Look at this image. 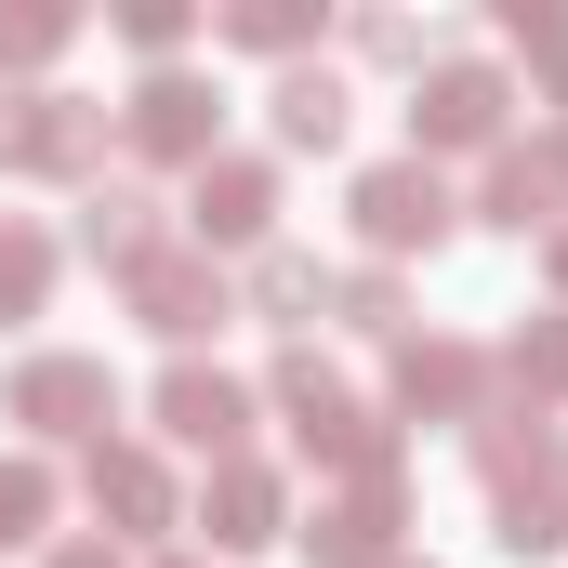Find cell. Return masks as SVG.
Returning <instances> with one entry per match:
<instances>
[{
  "label": "cell",
  "instance_id": "7c38bea8",
  "mask_svg": "<svg viewBox=\"0 0 568 568\" xmlns=\"http://www.w3.org/2000/svg\"><path fill=\"white\" fill-rule=\"evenodd\" d=\"M503 106H516V93H503L489 67H436L424 106H410V133H424V145H489V133H503Z\"/></svg>",
  "mask_w": 568,
  "mask_h": 568
},
{
  "label": "cell",
  "instance_id": "2e32d148",
  "mask_svg": "<svg viewBox=\"0 0 568 568\" xmlns=\"http://www.w3.org/2000/svg\"><path fill=\"white\" fill-rule=\"evenodd\" d=\"M93 503H106L120 529H172V476H159L145 449H93Z\"/></svg>",
  "mask_w": 568,
  "mask_h": 568
},
{
  "label": "cell",
  "instance_id": "277c9868",
  "mask_svg": "<svg viewBox=\"0 0 568 568\" xmlns=\"http://www.w3.org/2000/svg\"><path fill=\"white\" fill-rule=\"evenodd\" d=\"M357 239H371V252H436V239H449V185H436L424 159L357 172Z\"/></svg>",
  "mask_w": 568,
  "mask_h": 568
},
{
  "label": "cell",
  "instance_id": "f1b7e54d",
  "mask_svg": "<svg viewBox=\"0 0 568 568\" xmlns=\"http://www.w3.org/2000/svg\"><path fill=\"white\" fill-rule=\"evenodd\" d=\"M556 291H568V239H556Z\"/></svg>",
  "mask_w": 568,
  "mask_h": 568
},
{
  "label": "cell",
  "instance_id": "8fae6325",
  "mask_svg": "<svg viewBox=\"0 0 568 568\" xmlns=\"http://www.w3.org/2000/svg\"><path fill=\"white\" fill-rule=\"evenodd\" d=\"M80 252L133 278V265H159V252H172V225H159V199H145V185H93V199H80Z\"/></svg>",
  "mask_w": 568,
  "mask_h": 568
},
{
  "label": "cell",
  "instance_id": "ffe728a7",
  "mask_svg": "<svg viewBox=\"0 0 568 568\" xmlns=\"http://www.w3.org/2000/svg\"><path fill=\"white\" fill-rule=\"evenodd\" d=\"M503 384H516V397H568V317H542V331L503 344Z\"/></svg>",
  "mask_w": 568,
  "mask_h": 568
},
{
  "label": "cell",
  "instance_id": "6da1fadb",
  "mask_svg": "<svg viewBox=\"0 0 568 568\" xmlns=\"http://www.w3.org/2000/svg\"><path fill=\"white\" fill-rule=\"evenodd\" d=\"M476 476H489V516H503V542L516 556H556L568 542V436L556 424H476Z\"/></svg>",
  "mask_w": 568,
  "mask_h": 568
},
{
  "label": "cell",
  "instance_id": "cb8c5ba5",
  "mask_svg": "<svg viewBox=\"0 0 568 568\" xmlns=\"http://www.w3.org/2000/svg\"><path fill=\"white\" fill-rule=\"evenodd\" d=\"M331 304H344V331H384L397 344V278H331Z\"/></svg>",
  "mask_w": 568,
  "mask_h": 568
},
{
  "label": "cell",
  "instance_id": "484cf974",
  "mask_svg": "<svg viewBox=\"0 0 568 568\" xmlns=\"http://www.w3.org/2000/svg\"><path fill=\"white\" fill-rule=\"evenodd\" d=\"M503 40H529V53H568V13H542V0H503Z\"/></svg>",
  "mask_w": 568,
  "mask_h": 568
},
{
  "label": "cell",
  "instance_id": "d4e9b609",
  "mask_svg": "<svg viewBox=\"0 0 568 568\" xmlns=\"http://www.w3.org/2000/svg\"><path fill=\"white\" fill-rule=\"evenodd\" d=\"M357 53H384V67H424V53H436V27H410V13H371V27H357Z\"/></svg>",
  "mask_w": 568,
  "mask_h": 568
},
{
  "label": "cell",
  "instance_id": "9c48e42d",
  "mask_svg": "<svg viewBox=\"0 0 568 568\" xmlns=\"http://www.w3.org/2000/svg\"><path fill=\"white\" fill-rule=\"evenodd\" d=\"M159 424L185 436V449H212V463H239V436H252V397H239L225 371H199V357H185V371L159 384Z\"/></svg>",
  "mask_w": 568,
  "mask_h": 568
},
{
  "label": "cell",
  "instance_id": "ac0fdd59",
  "mask_svg": "<svg viewBox=\"0 0 568 568\" xmlns=\"http://www.w3.org/2000/svg\"><path fill=\"white\" fill-rule=\"evenodd\" d=\"M317 304H331V278H317L304 252H265V265H252V317H278V331H304Z\"/></svg>",
  "mask_w": 568,
  "mask_h": 568
},
{
  "label": "cell",
  "instance_id": "83f0119b",
  "mask_svg": "<svg viewBox=\"0 0 568 568\" xmlns=\"http://www.w3.org/2000/svg\"><path fill=\"white\" fill-rule=\"evenodd\" d=\"M53 568H120V556H106V542H67V556H53Z\"/></svg>",
  "mask_w": 568,
  "mask_h": 568
},
{
  "label": "cell",
  "instance_id": "30bf717a",
  "mask_svg": "<svg viewBox=\"0 0 568 568\" xmlns=\"http://www.w3.org/2000/svg\"><path fill=\"white\" fill-rule=\"evenodd\" d=\"M133 317H145V331H172V344H199V331L225 317V278H212L199 252H159V265H133Z\"/></svg>",
  "mask_w": 568,
  "mask_h": 568
},
{
  "label": "cell",
  "instance_id": "8992f818",
  "mask_svg": "<svg viewBox=\"0 0 568 568\" xmlns=\"http://www.w3.org/2000/svg\"><path fill=\"white\" fill-rule=\"evenodd\" d=\"M556 212H568V120L542 145H503V159H489V225L529 239V225H556Z\"/></svg>",
  "mask_w": 568,
  "mask_h": 568
},
{
  "label": "cell",
  "instance_id": "d6986e66",
  "mask_svg": "<svg viewBox=\"0 0 568 568\" xmlns=\"http://www.w3.org/2000/svg\"><path fill=\"white\" fill-rule=\"evenodd\" d=\"M40 291H53V239L40 225H0V317H40Z\"/></svg>",
  "mask_w": 568,
  "mask_h": 568
},
{
  "label": "cell",
  "instance_id": "4316f807",
  "mask_svg": "<svg viewBox=\"0 0 568 568\" xmlns=\"http://www.w3.org/2000/svg\"><path fill=\"white\" fill-rule=\"evenodd\" d=\"M120 27H133L145 53H172V40H185V0H133V13H120Z\"/></svg>",
  "mask_w": 568,
  "mask_h": 568
},
{
  "label": "cell",
  "instance_id": "ba28073f",
  "mask_svg": "<svg viewBox=\"0 0 568 568\" xmlns=\"http://www.w3.org/2000/svg\"><path fill=\"white\" fill-rule=\"evenodd\" d=\"M185 225H199V239H225V252H239V239H265V225H278V172H265V159H199Z\"/></svg>",
  "mask_w": 568,
  "mask_h": 568
},
{
  "label": "cell",
  "instance_id": "603a6c76",
  "mask_svg": "<svg viewBox=\"0 0 568 568\" xmlns=\"http://www.w3.org/2000/svg\"><path fill=\"white\" fill-rule=\"evenodd\" d=\"M67 53V13H0V67H53Z\"/></svg>",
  "mask_w": 568,
  "mask_h": 568
},
{
  "label": "cell",
  "instance_id": "f546056e",
  "mask_svg": "<svg viewBox=\"0 0 568 568\" xmlns=\"http://www.w3.org/2000/svg\"><path fill=\"white\" fill-rule=\"evenodd\" d=\"M172 568H185V556H172Z\"/></svg>",
  "mask_w": 568,
  "mask_h": 568
},
{
  "label": "cell",
  "instance_id": "52a82bcc",
  "mask_svg": "<svg viewBox=\"0 0 568 568\" xmlns=\"http://www.w3.org/2000/svg\"><path fill=\"white\" fill-rule=\"evenodd\" d=\"M212 120H225V93L185 80V67H159V80L133 93V145L145 159H212Z\"/></svg>",
  "mask_w": 568,
  "mask_h": 568
},
{
  "label": "cell",
  "instance_id": "5b68a950",
  "mask_svg": "<svg viewBox=\"0 0 568 568\" xmlns=\"http://www.w3.org/2000/svg\"><path fill=\"white\" fill-rule=\"evenodd\" d=\"M106 145V106H80V93H13L0 106V172H80Z\"/></svg>",
  "mask_w": 568,
  "mask_h": 568
},
{
  "label": "cell",
  "instance_id": "5bb4252c",
  "mask_svg": "<svg viewBox=\"0 0 568 568\" xmlns=\"http://www.w3.org/2000/svg\"><path fill=\"white\" fill-rule=\"evenodd\" d=\"M476 384H489V371H476V357H463V344H397V410H410V424H463V410H476Z\"/></svg>",
  "mask_w": 568,
  "mask_h": 568
},
{
  "label": "cell",
  "instance_id": "4fadbf2b",
  "mask_svg": "<svg viewBox=\"0 0 568 568\" xmlns=\"http://www.w3.org/2000/svg\"><path fill=\"white\" fill-rule=\"evenodd\" d=\"M304 542H317L331 568H384V542H397V463H384V476H357V489H344Z\"/></svg>",
  "mask_w": 568,
  "mask_h": 568
},
{
  "label": "cell",
  "instance_id": "7402d4cb",
  "mask_svg": "<svg viewBox=\"0 0 568 568\" xmlns=\"http://www.w3.org/2000/svg\"><path fill=\"white\" fill-rule=\"evenodd\" d=\"M40 516H53V476L40 463H0V542H27Z\"/></svg>",
  "mask_w": 568,
  "mask_h": 568
},
{
  "label": "cell",
  "instance_id": "9a60e30c",
  "mask_svg": "<svg viewBox=\"0 0 568 568\" xmlns=\"http://www.w3.org/2000/svg\"><path fill=\"white\" fill-rule=\"evenodd\" d=\"M212 542H225V556L278 542V476H265V463H225V476H212Z\"/></svg>",
  "mask_w": 568,
  "mask_h": 568
},
{
  "label": "cell",
  "instance_id": "3957f363",
  "mask_svg": "<svg viewBox=\"0 0 568 568\" xmlns=\"http://www.w3.org/2000/svg\"><path fill=\"white\" fill-rule=\"evenodd\" d=\"M13 424H40V436H93V449H106V424H120L106 357H27V371H13Z\"/></svg>",
  "mask_w": 568,
  "mask_h": 568
},
{
  "label": "cell",
  "instance_id": "7a4b0ae2",
  "mask_svg": "<svg viewBox=\"0 0 568 568\" xmlns=\"http://www.w3.org/2000/svg\"><path fill=\"white\" fill-rule=\"evenodd\" d=\"M278 410H291V436H304L317 463H344V476H384V463H397V449H384V424H371V410H357L317 357H278Z\"/></svg>",
  "mask_w": 568,
  "mask_h": 568
},
{
  "label": "cell",
  "instance_id": "44dd1931",
  "mask_svg": "<svg viewBox=\"0 0 568 568\" xmlns=\"http://www.w3.org/2000/svg\"><path fill=\"white\" fill-rule=\"evenodd\" d=\"M304 27H317L304 0H239V13H225V40H252V53H291Z\"/></svg>",
  "mask_w": 568,
  "mask_h": 568
},
{
  "label": "cell",
  "instance_id": "e0dca14e",
  "mask_svg": "<svg viewBox=\"0 0 568 568\" xmlns=\"http://www.w3.org/2000/svg\"><path fill=\"white\" fill-rule=\"evenodd\" d=\"M278 145H344V80L291 67V80H278Z\"/></svg>",
  "mask_w": 568,
  "mask_h": 568
}]
</instances>
